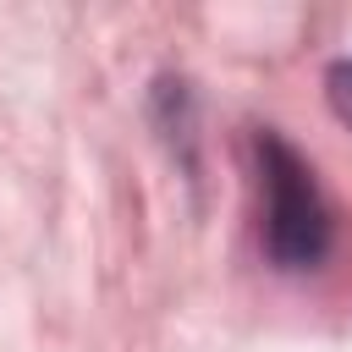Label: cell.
<instances>
[{"mask_svg":"<svg viewBox=\"0 0 352 352\" xmlns=\"http://www.w3.org/2000/svg\"><path fill=\"white\" fill-rule=\"evenodd\" d=\"M253 187L264 258L280 275H314L336 248V214L314 165L275 126H253Z\"/></svg>","mask_w":352,"mask_h":352,"instance_id":"obj_1","label":"cell"},{"mask_svg":"<svg viewBox=\"0 0 352 352\" xmlns=\"http://www.w3.org/2000/svg\"><path fill=\"white\" fill-rule=\"evenodd\" d=\"M324 99H330V116L352 132V55H341V60L324 72Z\"/></svg>","mask_w":352,"mask_h":352,"instance_id":"obj_2","label":"cell"}]
</instances>
